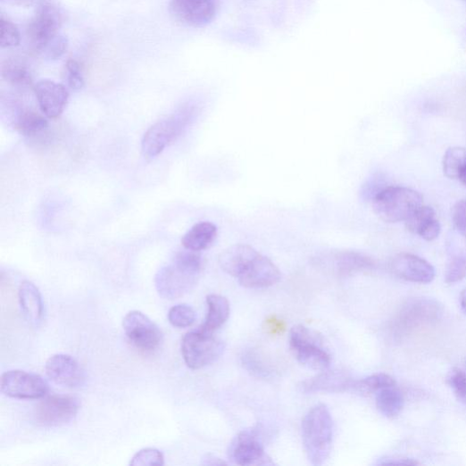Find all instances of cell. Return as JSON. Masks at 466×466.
Returning <instances> with one entry per match:
<instances>
[{
	"mask_svg": "<svg viewBox=\"0 0 466 466\" xmlns=\"http://www.w3.org/2000/svg\"><path fill=\"white\" fill-rule=\"evenodd\" d=\"M336 267L339 274L349 275L358 271L370 270L377 263L370 257L356 252H341L335 257Z\"/></svg>",
	"mask_w": 466,
	"mask_h": 466,
	"instance_id": "cell-23",
	"label": "cell"
},
{
	"mask_svg": "<svg viewBox=\"0 0 466 466\" xmlns=\"http://www.w3.org/2000/svg\"><path fill=\"white\" fill-rule=\"evenodd\" d=\"M282 274L267 257L259 254L238 278L242 287L249 289L270 287L281 279Z\"/></svg>",
	"mask_w": 466,
	"mask_h": 466,
	"instance_id": "cell-17",
	"label": "cell"
},
{
	"mask_svg": "<svg viewBox=\"0 0 466 466\" xmlns=\"http://www.w3.org/2000/svg\"><path fill=\"white\" fill-rule=\"evenodd\" d=\"M123 329L129 341L138 350L154 352L162 340L158 325L142 312L131 311L123 319Z\"/></svg>",
	"mask_w": 466,
	"mask_h": 466,
	"instance_id": "cell-9",
	"label": "cell"
},
{
	"mask_svg": "<svg viewBox=\"0 0 466 466\" xmlns=\"http://www.w3.org/2000/svg\"><path fill=\"white\" fill-rule=\"evenodd\" d=\"M204 464L205 465H222V464H226L225 462H223L222 460H221L220 458L212 455V454H207L204 456V462H203Z\"/></svg>",
	"mask_w": 466,
	"mask_h": 466,
	"instance_id": "cell-41",
	"label": "cell"
},
{
	"mask_svg": "<svg viewBox=\"0 0 466 466\" xmlns=\"http://www.w3.org/2000/svg\"><path fill=\"white\" fill-rule=\"evenodd\" d=\"M460 304L462 311L466 314V289L462 291L460 295Z\"/></svg>",
	"mask_w": 466,
	"mask_h": 466,
	"instance_id": "cell-42",
	"label": "cell"
},
{
	"mask_svg": "<svg viewBox=\"0 0 466 466\" xmlns=\"http://www.w3.org/2000/svg\"><path fill=\"white\" fill-rule=\"evenodd\" d=\"M14 126L21 134L35 137L48 129L49 121L43 113L32 110H22L16 116Z\"/></svg>",
	"mask_w": 466,
	"mask_h": 466,
	"instance_id": "cell-24",
	"label": "cell"
},
{
	"mask_svg": "<svg viewBox=\"0 0 466 466\" xmlns=\"http://www.w3.org/2000/svg\"><path fill=\"white\" fill-rule=\"evenodd\" d=\"M45 370L54 383L64 387H78L84 380V372L79 362L68 354L53 355L46 361Z\"/></svg>",
	"mask_w": 466,
	"mask_h": 466,
	"instance_id": "cell-16",
	"label": "cell"
},
{
	"mask_svg": "<svg viewBox=\"0 0 466 466\" xmlns=\"http://www.w3.org/2000/svg\"><path fill=\"white\" fill-rule=\"evenodd\" d=\"M0 46L3 49L15 48L21 44V32L18 27L4 16L0 19Z\"/></svg>",
	"mask_w": 466,
	"mask_h": 466,
	"instance_id": "cell-32",
	"label": "cell"
},
{
	"mask_svg": "<svg viewBox=\"0 0 466 466\" xmlns=\"http://www.w3.org/2000/svg\"><path fill=\"white\" fill-rule=\"evenodd\" d=\"M202 268L203 259L197 252L178 253L155 276L159 295L164 299L175 300L188 294L196 286Z\"/></svg>",
	"mask_w": 466,
	"mask_h": 466,
	"instance_id": "cell-1",
	"label": "cell"
},
{
	"mask_svg": "<svg viewBox=\"0 0 466 466\" xmlns=\"http://www.w3.org/2000/svg\"><path fill=\"white\" fill-rule=\"evenodd\" d=\"M217 238V227L209 221L196 224L181 239L185 250L202 252L209 249Z\"/></svg>",
	"mask_w": 466,
	"mask_h": 466,
	"instance_id": "cell-20",
	"label": "cell"
},
{
	"mask_svg": "<svg viewBox=\"0 0 466 466\" xmlns=\"http://www.w3.org/2000/svg\"><path fill=\"white\" fill-rule=\"evenodd\" d=\"M377 406L386 417L395 418L403 410L404 396L395 387L385 388L378 393Z\"/></svg>",
	"mask_w": 466,
	"mask_h": 466,
	"instance_id": "cell-27",
	"label": "cell"
},
{
	"mask_svg": "<svg viewBox=\"0 0 466 466\" xmlns=\"http://www.w3.org/2000/svg\"><path fill=\"white\" fill-rule=\"evenodd\" d=\"M381 464H404V465H415L418 464L417 462L412 461L411 459H388L385 462H382Z\"/></svg>",
	"mask_w": 466,
	"mask_h": 466,
	"instance_id": "cell-40",
	"label": "cell"
},
{
	"mask_svg": "<svg viewBox=\"0 0 466 466\" xmlns=\"http://www.w3.org/2000/svg\"><path fill=\"white\" fill-rule=\"evenodd\" d=\"M436 219V212L433 208L422 205L418 208L406 221V229L414 233L420 235L421 231Z\"/></svg>",
	"mask_w": 466,
	"mask_h": 466,
	"instance_id": "cell-30",
	"label": "cell"
},
{
	"mask_svg": "<svg viewBox=\"0 0 466 466\" xmlns=\"http://www.w3.org/2000/svg\"><path fill=\"white\" fill-rule=\"evenodd\" d=\"M163 454L156 448H145L138 451L131 459L129 465L132 466H154L163 465Z\"/></svg>",
	"mask_w": 466,
	"mask_h": 466,
	"instance_id": "cell-33",
	"label": "cell"
},
{
	"mask_svg": "<svg viewBox=\"0 0 466 466\" xmlns=\"http://www.w3.org/2000/svg\"><path fill=\"white\" fill-rule=\"evenodd\" d=\"M465 2H466V0H465Z\"/></svg>",
	"mask_w": 466,
	"mask_h": 466,
	"instance_id": "cell-43",
	"label": "cell"
},
{
	"mask_svg": "<svg viewBox=\"0 0 466 466\" xmlns=\"http://www.w3.org/2000/svg\"><path fill=\"white\" fill-rule=\"evenodd\" d=\"M443 170L449 179H459L466 186V149L452 147L444 156Z\"/></svg>",
	"mask_w": 466,
	"mask_h": 466,
	"instance_id": "cell-25",
	"label": "cell"
},
{
	"mask_svg": "<svg viewBox=\"0 0 466 466\" xmlns=\"http://www.w3.org/2000/svg\"><path fill=\"white\" fill-rule=\"evenodd\" d=\"M79 399L70 395H52L36 406L34 417L38 426L57 428L69 424L79 411Z\"/></svg>",
	"mask_w": 466,
	"mask_h": 466,
	"instance_id": "cell-8",
	"label": "cell"
},
{
	"mask_svg": "<svg viewBox=\"0 0 466 466\" xmlns=\"http://www.w3.org/2000/svg\"><path fill=\"white\" fill-rule=\"evenodd\" d=\"M390 269L395 276L415 284H429L436 276L435 268L428 261L405 253L392 259Z\"/></svg>",
	"mask_w": 466,
	"mask_h": 466,
	"instance_id": "cell-15",
	"label": "cell"
},
{
	"mask_svg": "<svg viewBox=\"0 0 466 466\" xmlns=\"http://www.w3.org/2000/svg\"><path fill=\"white\" fill-rule=\"evenodd\" d=\"M354 381L341 370H323L322 374L301 384V391L312 393H341L353 389Z\"/></svg>",
	"mask_w": 466,
	"mask_h": 466,
	"instance_id": "cell-18",
	"label": "cell"
},
{
	"mask_svg": "<svg viewBox=\"0 0 466 466\" xmlns=\"http://www.w3.org/2000/svg\"><path fill=\"white\" fill-rule=\"evenodd\" d=\"M19 301L22 312L32 325H38L43 317V301L38 288L24 281L19 289Z\"/></svg>",
	"mask_w": 466,
	"mask_h": 466,
	"instance_id": "cell-21",
	"label": "cell"
},
{
	"mask_svg": "<svg viewBox=\"0 0 466 466\" xmlns=\"http://www.w3.org/2000/svg\"><path fill=\"white\" fill-rule=\"evenodd\" d=\"M452 214L457 231L466 240V200L459 201L454 206Z\"/></svg>",
	"mask_w": 466,
	"mask_h": 466,
	"instance_id": "cell-38",
	"label": "cell"
},
{
	"mask_svg": "<svg viewBox=\"0 0 466 466\" xmlns=\"http://www.w3.org/2000/svg\"><path fill=\"white\" fill-rule=\"evenodd\" d=\"M69 42L63 36L58 35L44 46L39 55L45 59L56 61L61 59L68 51Z\"/></svg>",
	"mask_w": 466,
	"mask_h": 466,
	"instance_id": "cell-34",
	"label": "cell"
},
{
	"mask_svg": "<svg viewBox=\"0 0 466 466\" xmlns=\"http://www.w3.org/2000/svg\"><path fill=\"white\" fill-rule=\"evenodd\" d=\"M2 75L5 81L17 87H28L32 83L29 65L18 59H9L4 62Z\"/></svg>",
	"mask_w": 466,
	"mask_h": 466,
	"instance_id": "cell-26",
	"label": "cell"
},
{
	"mask_svg": "<svg viewBox=\"0 0 466 466\" xmlns=\"http://www.w3.org/2000/svg\"><path fill=\"white\" fill-rule=\"evenodd\" d=\"M290 347L296 359L304 366L316 370H325L330 367L331 356L321 342L304 326H295L290 334Z\"/></svg>",
	"mask_w": 466,
	"mask_h": 466,
	"instance_id": "cell-6",
	"label": "cell"
},
{
	"mask_svg": "<svg viewBox=\"0 0 466 466\" xmlns=\"http://www.w3.org/2000/svg\"><path fill=\"white\" fill-rule=\"evenodd\" d=\"M244 366L254 376L260 379H268L272 374L270 364L255 351L247 352L243 356Z\"/></svg>",
	"mask_w": 466,
	"mask_h": 466,
	"instance_id": "cell-31",
	"label": "cell"
},
{
	"mask_svg": "<svg viewBox=\"0 0 466 466\" xmlns=\"http://www.w3.org/2000/svg\"><path fill=\"white\" fill-rule=\"evenodd\" d=\"M450 385L456 397L466 404V374L460 370H454L450 378Z\"/></svg>",
	"mask_w": 466,
	"mask_h": 466,
	"instance_id": "cell-37",
	"label": "cell"
},
{
	"mask_svg": "<svg viewBox=\"0 0 466 466\" xmlns=\"http://www.w3.org/2000/svg\"><path fill=\"white\" fill-rule=\"evenodd\" d=\"M303 442L305 452L313 465H322L329 459L334 439V422L328 406L318 404L304 418Z\"/></svg>",
	"mask_w": 466,
	"mask_h": 466,
	"instance_id": "cell-2",
	"label": "cell"
},
{
	"mask_svg": "<svg viewBox=\"0 0 466 466\" xmlns=\"http://www.w3.org/2000/svg\"><path fill=\"white\" fill-rule=\"evenodd\" d=\"M218 0H171L169 12L172 18L186 26L202 28L215 18Z\"/></svg>",
	"mask_w": 466,
	"mask_h": 466,
	"instance_id": "cell-12",
	"label": "cell"
},
{
	"mask_svg": "<svg viewBox=\"0 0 466 466\" xmlns=\"http://www.w3.org/2000/svg\"><path fill=\"white\" fill-rule=\"evenodd\" d=\"M194 114L195 109L187 108L153 125L143 138L144 156L152 160L160 155L188 125Z\"/></svg>",
	"mask_w": 466,
	"mask_h": 466,
	"instance_id": "cell-4",
	"label": "cell"
},
{
	"mask_svg": "<svg viewBox=\"0 0 466 466\" xmlns=\"http://www.w3.org/2000/svg\"><path fill=\"white\" fill-rule=\"evenodd\" d=\"M259 254L249 245H236L221 253L219 263L226 273L239 278Z\"/></svg>",
	"mask_w": 466,
	"mask_h": 466,
	"instance_id": "cell-19",
	"label": "cell"
},
{
	"mask_svg": "<svg viewBox=\"0 0 466 466\" xmlns=\"http://www.w3.org/2000/svg\"><path fill=\"white\" fill-rule=\"evenodd\" d=\"M442 313L438 303L431 299L416 298L406 302L395 321L398 331L407 332L437 320Z\"/></svg>",
	"mask_w": 466,
	"mask_h": 466,
	"instance_id": "cell-11",
	"label": "cell"
},
{
	"mask_svg": "<svg viewBox=\"0 0 466 466\" xmlns=\"http://www.w3.org/2000/svg\"><path fill=\"white\" fill-rule=\"evenodd\" d=\"M62 24L60 10L51 3H42L27 27L31 50L39 54L44 46L58 36Z\"/></svg>",
	"mask_w": 466,
	"mask_h": 466,
	"instance_id": "cell-7",
	"label": "cell"
},
{
	"mask_svg": "<svg viewBox=\"0 0 466 466\" xmlns=\"http://www.w3.org/2000/svg\"><path fill=\"white\" fill-rule=\"evenodd\" d=\"M393 378L387 374H377L368 377L361 381L354 382L353 390L362 394H374L387 388L395 387Z\"/></svg>",
	"mask_w": 466,
	"mask_h": 466,
	"instance_id": "cell-28",
	"label": "cell"
},
{
	"mask_svg": "<svg viewBox=\"0 0 466 466\" xmlns=\"http://www.w3.org/2000/svg\"><path fill=\"white\" fill-rule=\"evenodd\" d=\"M0 387L5 395L15 399H40L49 392V385L46 380L37 375L21 370L4 372Z\"/></svg>",
	"mask_w": 466,
	"mask_h": 466,
	"instance_id": "cell-10",
	"label": "cell"
},
{
	"mask_svg": "<svg viewBox=\"0 0 466 466\" xmlns=\"http://www.w3.org/2000/svg\"><path fill=\"white\" fill-rule=\"evenodd\" d=\"M441 232V225L437 220H433L419 235L424 240L431 242L436 240Z\"/></svg>",
	"mask_w": 466,
	"mask_h": 466,
	"instance_id": "cell-39",
	"label": "cell"
},
{
	"mask_svg": "<svg viewBox=\"0 0 466 466\" xmlns=\"http://www.w3.org/2000/svg\"><path fill=\"white\" fill-rule=\"evenodd\" d=\"M196 312L188 304H177L170 309L168 319L170 323L176 329H187L196 320Z\"/></svg>",
	"mask_w": 466,
	"mask_h": 466,
	"instance_id": "cell-29",
	"label": "cell"
},
{
	"mask_svg": "<svg viewBox=\"0 0 466 466\" xmlns=\"http://www.w3.org/2000/svg\"><path fill=\"white\" fill-rule=\"evenodd\" d=\"M224 344L213 335L200 329L186 334L181 341V354L187 366L199 370L216 362L223 354Z\"/></svg>",
	"mask_w": 466,
	"mask_h": 466,
	"instance_id": "cell-5",
	"label": "cell"
},
{
	"mask_svg": "<svg viewBox=\"0 0 466 466\" xmlns=\"http://www.w3.org/2000/svg\"><path fill=\"white\" fill-rule=\"evenodd\" d=\"M466 277V256H457L449 262L445 271V283L453 285Z\"/></svg>",
	"mask_w": 466,
	"mask_h": 466,
	"instance_id": "cell-35",
	"label": "cell"
},
{
	"mask_svg": "<svg viewBox=\"0 0 466 466\" xmlns=\"http://www.w3.org/2000/svg\"><path fill=\"white\" fill-rule=\"evenodd\" d=\"M34 92L39 109L46 118L58 119L63 113L70 98L64 85L43 79L34 86Z\"/></svg>",
	"mask_w": 466,
	"mask_h": 466,
	"instance_id": "cell-14",
	"label": "cell"
},
{
	"mask_svg": "<svg viewBox=\"0 0 466 466\" xmlns=\"http://www.w3.org/2000/svg\"><path fill=\"white\" fill-rule=\"evenodd\" d=\"M65 79L73 90H79L84 87L83 71L79 62L74 60L68 61L65 66Z\"/></svg>",
	"mask_w": 466,
	"mask_h": 466,
	"instance_id": "cell-36",
	"label": "cell"
},
{
	"mask_svg": "<svg viewBox=\"0 0 466 466\" xmlns=\"http://www.w3.org/2000/svg\"><path fill=\"white\" fill-rule=\"evenodd\" d=\"M208 312L200 330L213 335L227 321L230 307L229 301L219 295H210L206 298Z\"/></svg>",
	"mask_w": 466,
	"mask_h": 466,
	"instance_id": "cell-22",
	"label": "cell"
},
{
	"mask_svg": "<svg viewBox=\"0 0 466 466\" xmlns=\"http://www.w3.org/2000/svg\"><path fill=\"white\" fill-rule=\"evenodd\" d=\"M423 196L414 190L391 186L375 196L372 207L382 221L396 223L405 221L423 205Z\"/></svg>",
	"mask_w": 466,
	"mask_h": 466,
	"instance_id": "cell-3",
	"label": "cell"
},
{
	"mask_svg": "<svg viewBox=\"0 0 466 466\" xmlns=\"http://www.w3.org/2000/svg\"><path fill=\"white\" fill-rule=\"evenodd\" d=\"M229 457L233 462L242 466L271 463L265 454L259 433L255 430L241 432L229 445Z\"/></svg>",
	"mask_w": 466,
	"mask_h": 466,
	"instance_id": "cell-13",
	"label": "cell"
}]
</instances>
